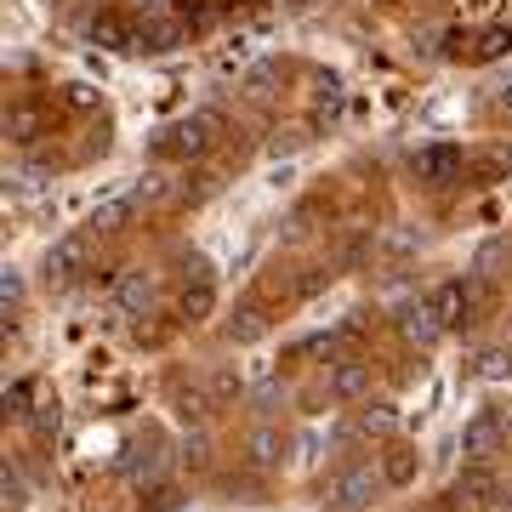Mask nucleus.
I'll list each match as a JSON object with an SVG mask.
<instances>
[{
    "label": "nucleus",
    "instance_id": "nucleus-1",
    "mask_svg": "<svg viewBox=\"0 0 512 512\" xmlns=\"http://www.w3.org/2000/svg\"><path fill=\"white\" fill-rule=\"evenodd\" d=\"M387 478L382 473H370V467H342V473H330L325 478V507L336 512H365L376 495H382Z\"/></svg>",
    "mask_w": 512,
    "mask_h": 512
},
{
    "label": "nucleus",
    "instance_id": "nucleus-2",
    "mask_svg": "<svg viewBox=\"0 0 512 512\" xmlns=\"http://www.w3.org/2000/svg\"><path fill=\"white\" fill-rule=\"evenodd\" d=\"M222 120L217 114H188V120H177V126L160 137V154H177V160H200L205 148L217 143Z\"/></svg>",
    "mask_w": 512,
    "mask_h": 512
},
{
    "label": "nucleus",
    "instance_id": "nucleus-3",
    "mask_svg": "<svg viewBox=\"0 0 512 512\" xmlns=\"http://www.w3.org/2000/svg\"><path fill=\"white\" fill-rule=\"evenodd\" d=\"M86 256H92V234H86V228H74V234H63L52 251H46L40 274L52 279V285H69V279L86 274Z\"/></svg>",
    "mask_w": 512,
    "mask_h": 512
},
{
    "label": "nucleus",
    "instance_id": "nucleus-4",
    "mask_svg": "<svg viewBox=\"0 0 512 512\" xmlns=\"http://www.w3.org/2000/svg\"><path fill=\"white\" fill-rule=\"evenodd\" d=\"M183 18H143L137 23V29H131V52H177V46H183Z\"/></svg>",
    "mask_w": 512,
    "mask_h": 512
},
{
    "label": "nucleus",
    "instance_id": "nucleus-5",
    "mask_svg": "<svg viewBox=\"0 0 512 512\" xmlns=\"http://www.w3.org/2000/svg\"><path fill=\"white\" fill-rule=\"evenodd\" d=\"M461 456L467 461H490L501 456V416H490V410H478L467 427H461Z\"/></svg>",
    "mask_w": 512,
    "mask_h": 512
},
{
    "label": "nucleus",
    "instance_id": "nucleus-6",
    "mask_svg": "<svg viewBox=\"0 0 512 512\" xmlns=\"http://www.w3.org/2000/svg\"><path fill=\"white\" fill-rule=\"evenodd\" d=\"M427 308L439 313V325H444V330L467 325V313H473V285H467V279H444L439 291L427 296Z\"/></svg>",
    "mask_w": 512,
    "mask_h": 512
},
{
    "label": "nucleus",
    "instance_id": "nucleus-7",
    "mask_svg": "<svg viewBox=\"0 0 512 512\" xmlns=\"http://www.w3.org/2000/svg\"><path fill=\"white\" fill-rule=\"evenodd\" d=\"M399 336L404 342H416V348H439L444 325H439V313L427 308V302H404L399 308Z\"/></svg>",
    "mask_w": 512,
    "mask_h": 512
},
{
    "label": "nucleus",
    "instance_id": "nucleus-8",
    "mask_svg": "<svg viewBox=\"0 0 512 512\" xmlns=\"http://www.w3.org/2000/svg\"><path fill=\"white\" fill-rule=\"evenodd\" d=\"M410 165H416L421 183L439 188V183H450V177L461 171V148H456V143H433V148H421V154H416Z\"/></svg>",
    "mask_w": 512,
    "mask_h": 512
},
{
    "label": "nucleus",
    "instance_id": "nucleus-9",
    "mask_svg": "<svg viewBox=\"0 0 512 512\" xmlns=\"http://www.w3.org/2000/svg\"><path fill=\"white\" fill-rule=\"evenodd\" d=\"M114 308L120 313H131V319H143L148 308H154V279L148 274H114Z\"/></svg>",
    "mask_w": 512,
    "mask_h": 512
},
{
    "label": "nucleus",
    "instance_id": "nucleus-10",
    "mask_svg": "<svg viewBox=\"0 0 512 512\" xmlns=\"http://www.w3.org/2000/svg\"><path fill=\"white\" fill-rule=\"evenodd\" d=\"M137 211V194H114V200H97L92 205V222H86V234H120Z\"/></svg>",
    "mask_w": 512,
    "mask_h": 512
},
{
    "label": "nucleus",
    "instance_id": "nucleus-11",
    "mask_svg": "<svg viewBox=\"0 0 512 512\" xmlns=\"http://www.w3.org/2000/svg\"><path fill=\"white\" fill-rule=\"evenodd\" d=\"M495 495V473L490 461H467L456 473V501H467V507H478V501H490Z\"/></svg>",
    "mask_w": 512,
    "mask_h": 512
},
{
    "label": "nucleus",
    "instance_id": "nucleus-12",
    "mask_svg": "<svg viewBox=\"0 0 512 512\" xmlns=\"http://www.w3.org/2000/svg\"><path fill=\"white\" fill-rule=\"evenodd\" d=\"M40 131H46V114H40L35 103H12V109H6V143L29 148Z\"/></svg>",
    "mask_w": 512,
    "mask_h": 512
},
{
    "label": "nucleus",
    "instance_id": "nucleus-13",
    "mask_svg": "<svg viewBox=\"0 0 512 512\" xmlns=\"http://www.w3.org/2000/svg\"><path fill=\"white\" fill-rule=\"evenodd\" d=\"M330 393H336L342 404L365 399V393H370V365H359V359H342V365H336V376H330Z\"/></svg>",
    "mask_w": 512,
    "mask_h": 512
},
{
    "label": "nucleus",
    "instance_id": "nucleus-14",
    "mask_svg": "<svg viewBox=\"0 0 512 512\" xmlns=\"http://www.w3.org/2000/svg\"><path fill=\"white\" fill-rule=\"evenodd\" d=\"M416 473H421V456L416 450H387L382 456V478H387V490H410V484H416Z\"/></svg>",
    "mask_w": 512,
    "mask_h": 512
},
{
    "label": "nucleus",
    "instance_id": "nucleus-15",
    "mask_svg": "<svg viewBox=\"0 0 512 512\" xmlns=\"http://www.w3.org/2000/svg\"><path fill=\"white\" fill-rule=\"evenodd\" d=\"M399 427H404L399 404H370V410H359V433L365 439H393Z\"/></svg>",
    "mask_w": 512,
    "mask_h": 512
},
{
    "label": "nucleus",
    "instance_id": "nucleus-16",
    "mask_svg": "<svg viewBox=\"0 0 512 512\" xmlns=\"http://www.w3.org/2000/svg\"><path fill=\"white\" fill-rule=\"evenodd\" d=\"M177 308H183V319H188V325H205V319L217 313V291H211L205 279H194V285L183 291V302H177Z\"/></svg>",
    "mask_w": 512,
    "mask_h": 512
},
{
    "label": "nucleus",
    "instance_id": "nucleus-17",
    "mask_svg": "<svg viewBox=\"0 0 512 512\" xmlns=\"http://www.w3.org/2000/svg\"><path fill=\"white\" fill-rule=\"evenodd\" d=\"M228 336H234L239 348L262 342V336H268V319H262V308H239L234 319H228Z\"/></svg>",
    "mask_w": 512,
    "mask_h": 512
},
{
    "label": "nucleus",
    "instance_id": "nucleus-18",
    "mask_svg": "<svg viewBox=\"0 0 512 512\" xmlns=\"http://www.w3.org/2000/svg\"><path fill=\"white\" fill-rule=\"evenodd\" d=\"M245 450H251V461H256V467H279V461H285V439H279L274 427H256Z\"/></svg>",
    "mask_w": 512,
    "mask_h": 512
},
{
    "label": "nucleus",
    "instance_id": "nucleus-19",
    "mask_svg": "<svg viewBox=\"0 0 512 512\" xmlns=\"http://www.w3.org/2000/svg\"><path fill=\"white\" fill-rule=\"evenodd\" d=\"M473 376H478V382H507V376H512V353L507 348H484L473 359Z\"/></svg>",
    "mask_w": 512,
    "mask_h": 512
},
{
    "label": "nucleus",
    "instance_id": "nucleus-20",
    "mask_svg": "<svg viewBox=\"0 0 512 512\" xmlns=\"http://www.w3.org/2000/svg\"><path fill=\"white\" fill-rule=\"evenodd\" d=\"M92 40H97V46H109V52H131V29L120 18H109V12L92 18Z\"/></svg>",
    "mask_w": 512,
    "mask_h": 512
},
{
    "label": "nucleus",
    "instance_id": "nucleus-21",
    "mask_svg": "<svg viewBox=\"0 0 512 512\" xmlns=\"http://www.w3.org/2000/svg\"><path fill=\"white\" fill-rule=\"evenodd\" d=\"M507 52H512V29H501V23H495V29H484V35H478V46H473L478 63H495V57H507Z\"/></svg>",
    "mask_w": 512,
    "mask_h": 512
},
{
    "label": "nucleus",
    "instance_id": "nucleus-22",
    "mask_svg": "<svg viewBox=\"0 0 512 512\" xmlns=\"http://www.w3.org/2000/svg\"><path fill=\"white\" fill-rule=\"evenodd\" d=\"M6 183H12V188H46V183H52V171H46V165H18Z\"/></svg>",
    "mask_w": 512,
    "mask_h": 512
},
{
    "label": "nucleus",
    "instance_id": "nucleus-23",
    "mask_svg": "<svg viewBox=\"0 0 512 512\" xmlns=\"http://www.w3.org/2000/svg\"><path fill=\"white\" fill-rule=\"evenodd\" d=\"M29 404H35V382H12L6 387V410H12V416H29Z\"/></svg>",
    "mask_w": 512,
    "mask_h": 512
},
{
    "label": "nucleus",
    "instance_id": "nucleus-24",
    "mask_svg": "<svg viewBox=\"0 0 512 512\" xmlns=\"http://www.w3.org/2000/svg\"><path fill=\"white\" fill-rule=\"evenodd\" d=\"M18 302H23V274L6 268V274H0V308H18Z\"/></svg>",
    "mask_w": 512,
    "mask_h": 512
},
{
    "label": "nucleus",
    "instance_id": "nucleus-25",
    "mask_svg": "<svg viewBox=\"0 0 512 512\" xmlns=\"http://www.w3.org/2000/svg\"><path fill=\"white\" fill-rule=\"evenodd\" d=\"M63 97H69V109H97V92L86 86V80H74V86H63Z\"/></svg>",
    "mask_w": 512,
    "mask_h": 512
},
{
    "label": "nucleus",
    "instance_id": "nucleus-26",
    "mask_svg": "<svg viewBox=\"0 0 512 512\" xmlns=\"http://www.w3.org/2000/svg\"><path fill=\"white\" fill-rule=\"evenodd\" d=\"M239 393H245L239 370H222V376H217V399H239Z\"/></svg>",
    "mask_w": 512,
    "mask_h": 512
},
{
    "label": "nucleus",
    "instance_id": "nucleus-27",
    "mask_svg": "<svg viewBox=\"0 0 512 512\" xmlns=\"http://www.w3.org/2000/svg\"><path fill=\"white\" fill-rule=\"evenodd\" d=\"M131 194H137V205H143V200H160V194H165V177H143Z\"/></svg>",
    "mask_w": 512,
    "mask_h": 512
},
{
    "label": "nucleus",
    "instance_id": "nucleus-28",
    "mask_svg": "<svg viewBox=\"0 0 512 512\" xmlns=\"http://www.w3.org/2000/svg\"><path fill=\"white\" fill-rule=\"evenodd\" d=\"M0 490H6V507H23V478H18V473L0 478Z\"/></svg>",
    "mask_w": 512,
    "mask_h": 512
},
{
    "label": "nucleus",
    "instance_id": "nucleus-29",
    "mask_svg": "<svg viewBox=\"0 0 512 512\" xmlns=\"http://www.w3.org/2000/svg\"><path fill=\"white\" fill-rule=\"evenodd\" d=\"M177 404H183V421H200V416H205V399H200V393H183Z\"/></svg>",
    "mask_w": 512,
    "mask_h": 512
},
{
    "label": "nucleus",
    "instance_id": "nucleus-30",
    "mask_svg": "<svg viewBox=\"0 0 512 512\" xmlns=\"http://www.w3.org/2000/svg\"><path fill=\"white\" fill-rule=\"evenodd\" d=\"M387 251H393V256H404V251H416V234H404V228H399V234L387 239Z\"/></svg>",
    "mask_w": 512,
    "mask_h": 512
},
{
    "label": "nucleus",
    "instance_id": "nucleus-31",
    "mask_svg": "<svg viewBox=\"0 0 512 512\" xmlns=\"http://www.w3.org/2000/svg\"><path fill=\"white\" fill-rule=\"evenodd\" d=\"M35 427H40V433H57V404H46V410H40Z\"/></svg>",
    "mask_w": 512,
    "mask_h": 512
},
{
    "label": "nucleus",
    "instance_id": "nucleus-32",
    "mask_svg": "<svg viewBox=\"0 0 512 512\" xmlns=\"http://www.w3.org/2000/svg\"><path fill=\"white\" fill-rule=\"evenodd\" d=\"M274 399H279V382H262V387H256V404H262V410H268Z\"/></svg>",
    "mask_w": 512,
    "mask_h": 512
},
{
    "label": "nucleus",
    "instance_id": "nucleus-33",
    "mask_svg": "<svg viewBox=\"0 0 512 512\" xmlns=\"http://www.w3.org/2000/svg\"><path fill=\"white\" fill-rule=\"evenodd\" d=\"M137 6H143L148 18H160V12H165V6H171V0H137Z\"/></svg>",
    "mask_w": 512,
    "mask_h": 512
},
{
    "label": "nucleus",
    "instance_id": "nucleus-34",
    "mask_svg": "<svg viewBox=\"0 0 512 512\" xmlns=\"http://www.w3.org/2000/svg\"><path fill=\"white\" fill-rule=\"evenodd\" d=\"M495 97H501V109H512V80H507V86H501Z\"/></svg>",
    "mask_w": 512,
    "mask_h": 512
},
{
    "label": "nucleus",
    "instance_id": "nucleus-35",
    "mask_svg": "<svg viewBox=\"0 0 512 512\" xmlns=\"http://www.w3.org/2000/svg\"><path fill=\"white\" fill-rule=\"evenodd\" d=\"M507 512H512V507H507Z\"/></svg>",
    "mask_w": 512,
    "mask_h": 512
}]
</instances>
